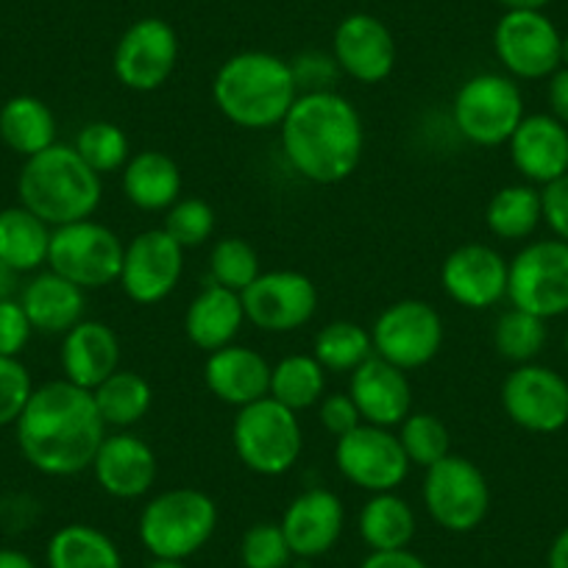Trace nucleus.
<instances>
[{
    "label": "nucleus",
    "mask_w": 568,
    "mask_h": 568,
    "mask_svg": "<svg viewBox=\"0 0 568 568\" xmlns=\"http://www.w3.org/2000/svg\"><path fill=\"white\" fill-rule=\"evenodd\" d=\"M14 426L23 457L48 477H75L92 468L106 438L92 390L68 379L34 387Z\"/></svg>",
    "instance_id": "f257e3e1"
},
{
    "label": "nucleus",
    "mask_w": 568,
    "mask_h": 568,
    "mask_svg": "<svg viewBox=\"0 0 568 568\" xmlns=\"http://www.w3.org/2000/svg\"><path fill=\"white\" fill-rule=\"evenodd\" d=\"M278 129L291 168L313 184L346 182L363 160V118L335 90L298 95Z\"/></svg>",
    "instance_id": "f03ea898"
},
{
    "label": "nucleus",
    "mask_w": 568,
    "mask_h": 568,
    "mask_svg": "<svg viewBox=\"0 0 568 568\" xmlns=\"http://www.w3.org/2000/svg\"><path fill=\"white\" fill-rule=\"evenodd\" d=\"M212 98L229 123L248 131L276 129L298 98L291 62L267 51L229 57L212 81Z\"/></svg>",
    "instance_id": "7ed1b4c3"
},
{
    "label": "nucleus",
    "mask_w": 568,
    "mask_h": 568,
    "mask_svg": "<svg viewBox=\"0 0 568 568\" xmlns=\"http://www.w3.org/2000/svg\"><path fill=\"white\" fill-rule=\"evenodd\" d=\"M20 204L48 226L59 229L92 217L103 195L101 176L73 145H59L29 156L18 179Z\"/></svg>",
    "instance_id": "20e7f679"
},
{
    "label": "nucleus",
    "mask_w": 568,
    "mask_h": 568,
    "mask_svg": "<svg viewBox=\"0 0 568 568\" xmlns=\"http://www.w3.org/2000/svg\"><path fill=\"white\" fill-rule=\"evenodd\" d=\"M217 529V505L210 494L195 488H173L142 507V546L160 560H187L204 549Z\"/></svg>",
    "instance_id": "39448f33"
},
{
    "label": "nucleus",
    "mask_w": 568,
    "mask_h": 568,
    "mask_svg": "<svg viewBox=\"0 0 568 568\" xmlns=\"http://www.w3.org/2000/svg\"><path fill=\"white\" fill-rule=\"evenodd\" d=\"M234 452L248 471L278 477L291 471L304 449L302 420L291 407L265 396L237 409L232 426Z\"/></svg>",
    "instance_id": "423d86ee"
},
{
    "label": "nucleus",
    "mask_w": 568,
    "mask_h": 568,
    "mask_svg": "<svg viewBox=\"0 0 568 568\" xmlns=\"http://www.w3.org/2000/svg\"><path fill=\"white\" fill-rule=\"evenodd\" d=\"M125 245L109 226L95 221H79L51 232L48 265L81 291H101L120 278Z\"/></svg>",
    "instance_id": "0eeeda50"
},
{
    "label": "nucleus",
    "mask_w": 568,
    "mask_h": 568,
    "mask_svg": "<svg viewBox=\"0 0 568 568\" xmlns=\"http://www.w3.org/2000/svg\"><path fill=\"white\" fill-rule=\"evenodd\" d=\"M455 129L474 145L496 149L510 142L524 120V98L516 81L499 73L471 75L452 103Z\"/></svg>",
    "instance_id": "6e6552de"
},
{
    "label": "nucleus",
    "mask_w": 568,
    "mask_h": 568,
    "mask_svg": "<svg viewBox=\"0 0 568 568\" xmlns=\"http://www.w3.org/2000/svg\"><path fill=\"white\" fill-rule=\"evenodd\" d=\"M424 507L446 532H471L490 510V488L477 463L446 455L426 468Z\"/></svg>",
    "instance_id": "1a4fd4ad"
},
{
    "label": "nucleus",
    "mask_w": 568,
    "mask_h": 568,
    "mask_svg": "<svg viewBox=\"0 0 568 568\" xmlns=\"http://www.w3.org/2000/svg\"><path fill=\"white\" fill-rule=\"evenodd\" d=\"M507 298L538 318L568 313V243L540 240L516 254L507 271Z\"/></svg>",
    "instance_id": "9d476101"
},
{
    "label": "nucleus",
    "mask_w": 568,
    "mask_h": 568,
    "mask_svg": "<svg viewBox=\"0 0 568 568\" xmlns=\"http://www.w3.org/2000/svg\"><path fill=\"white\" fill-rule=\"evenodd\" d=\"M376 357L402 371L424 368L444 346V318L429 302L404 298L379 313L371 329Z\"/></svg>",
    "instance_id": "9b49d317"
},
{
    "label": "nucleus",
    "mask_w": 568,
    "mask_h": 568,
    "mask_svg": "<svg viewBox=\"0 0 568 568\" xmlns=\"http://www.w3.org/2000/svg\"><path fill=\"white\" fill-rule=\"evenodd\" d=\"M245 321L271 335L307 326L318 313V291L313 278L298 271H267L240 293Z\"/></svg>",
    "instance_id": "f8f14e48"
},
{
    "label": "nucleus",
    "mask_w": 568,
    "mask_h": 568,
    "mask_svg": "<svg viewBox=\"0 0 568 568\" xmlns=\"http://www.w3.org/2000/svg\"><path fill=\"white\" fill-rule=\"evenodd\" d=\"M337 471L368 494H387L407 479L409 460L398 435L385 426L359 424L357 429L337 438Z\"/></svg>",
    "instance_id": "ddd939ff"
},
{
    "label": "nucleus",
    "mask_w": 568,
    "mask_h": 568,
    "mask_svg": "<svg viewBox=\"0 0 568 568\" xmlns=\"http://www.w3.org/2000/svg\"><path fill=\"white\" fill-rule=\"evenodd\" d=\"M179 64V37L171 23L142 18L123 31L114 45L112 68L120 84L134 92H154Z\"/></svg>",
    "instance_id": "4468645a"
},
{
    "label": "nucleus",
    "mask_w": 568,
    "mask_h": 568,
    "mask_svg": "<svg viewBox=\"0 0 568 568\" xmlns=\"http://www.w3.org/2000/svg\"><path fill=\"white\" fill-rule=\"evenodd\" d=\"M182 271V245L165 229H149L125 245L118 282L134 304H160L176 291Z\"/></svg>",
    "instance_id": "2eb2a0df"
},
{
    "label": "nucleus",
    "mask_w": 568,
    "mask_h": 568,
    "mask_svg": "<svg viewBox=\"0 0 568 568\" xmlns=\"http://www.w3.org/2000/svg\"><path fill=\"white\" fill-rule=\"evenodd\" d=\"M501 404L527 433H557L568 424V382L544 365H518L501 385Z\"/></svg>",
    "instance_id": "dca6fc26"
},
{
    "label": "nucleus",
    "mask_w": 568,
    "mask_h": 568,
    "mask_svg": "<svg viewBox=\"0 0 568 568\" xmlns=\"http://www.w3.org/2000/svg\"><path fill=\"white\" fill-rule=\"evenodd\" d=\"M562 37L544 12H505L496 23L494 48L507 73L546 79L560 70Z\"/></svg>",
    "instance_id": "f3484780"
},
{
    "label": "nucleus",
    "mask_w": 568,
    "mask_h": 568,
    "mask_svg": "<svg viewBox=\"0 0 568 568\" xmlns=\"http://www.w3.org/2000/svg\"><path fill=\"white\" fill-rule=\"evenodd\" d=\"M510 265L485 243H466L452 251L440 265L446 296L466 310H488L507 296Z\"/></svg>",
    "instance_id": "a211bd4d"
},
{
    "label": "nucleus",
    "mask_w": 568,
    "mask_h": 568,
    "mask_svg": "<svg viewBox=\"0 0 568 568\" xmlns=\"http://www.w3.org/2000/svg\"><path fill=\"white\" fill-rule=\"evenodd\" d=\"M332 57L348 79L379 84L396 68V40L374 14H348L335 29Z\"/></svg>",
    "instance_id": "6ab92c4d"
},
{
    "label": "nucleus",
    "mask_w": 568,
    "mask_h": 568,
    "mask_svg": "<svg viewBox=\"0 0 568 568\" xmlns=\"http://www.w3.org/2000/svg\"><path fill=\"white\" fill-rule=\"evenodd\" d=\"M278 524L291 544L293 557L313 560L335 549L346 527V510L337 494L326 488H310L287 505Z\"/></svg>",
    "instance_id": "aec40b11"
},
{
    "label": "nucleus",
    "mask_w": 568,
    "mask_h": 568,
    "mask_svg": "<svg viewBox=\"0 0 568 568\" xmlns=\"http://www.w3.org/2000/svg\"><path fill=\"white\" fill-rule=\"evenodd\" d=\"M156 471H160V463H156L154 449L131 433L106 435L92 460L95 483L112 499L145 496L154 488Z\"/></svg>",
    "instance_id": "412c9836"
},
{
    "label": "nucleus",
    "mask_w": 568,
    "mask_h": 568,
    "mask_svg": "<svg viewBox=\"0 0 568 568\" xmlns=\"http://www.w3.org/2000/svg\"><path fill=\"white\" fill-rule=\"evenodd\" d=\"M348 396L357 404L363 424L390 429L413 413V387H409L407 371L396 368L376 354L365 359L357 371H352Z\"/></svg>",
    "instance_id": "4be33fe9"
},
{
    "label": "nucleus",
    "mask_w": 568,
    "mask_h": 568,
    "mask_svg": "<svg viewBox=\"0 0 568 568\" xmlns=\"http://www.w3.org/2000/svg\"><path fill=\"white\" fill-rule=\"evenodd\" d=\"M510 156L524 179L551 184L568 173V129L551 114H529L513 131Z\"/></svg>",
    "instance_id": "5701e85b"
},
{
    "label": "nucleus",
    "mask_w": 568,
    "mask_h": 568,
    "mask_svg": "<svg viewBox=\"0 0 568 568\" xmlns=\"http://www.w3.org/2000/svg\"><path fill=\"white\" fill-rule=\"evenodd\" d=\"M271 371L260 352L232 343L210 354L204 365V382L212 396L240 409L271 393Z\"/></svg>",
    "instance_id": "b1692460"
},
{
    "label": "nucleus",
    "mask_w": 568,
    "mask_h": 568,
    "mask_svg": "<svg viewBox=\"0 0 568 568\" xmlns=\"http://www.w3.org/2000/svg\"><path fill=\"white\" fill-rule=\"evenodd\" d=\"M120 368V341L112 326L81 321L62 341L64 379L84 390H95Z\"/></svg>",
    "instance_id": "393cba45"
},
{
    "label": "nucleus",
    "mask_w": 568,
    "mask_h": 568,
    "mask_svg": "<svg viewBox=\"0 0 568 568\" xmlns=\"http://www.w3.org/2000/svg\"><path fill=\"white\" fill-rule=\"evenodd\" d=\"M84 293L87 291H81L79 284L68 282L59 273L45 271L26 284L20 304H23L26 315H29L31 326L37 332H42V335H68L75 324L84 321Z\"/></svg>",
    "instance_id": "a878e982"
},
{
    "label": "nucleus",
    "mask_w": 568,
    "mask_h": 568,
    "mask_svg": "<svg viewBox=\"0 0 568 568\" xmlns=\"http://www.w3.org/2000/svg\"><path fill=\"white\" fill-rule=\"evenodd\" d=\"M243 321L245 310L240 293L221 287V284H210L190 302L187 315H184V332L195 348L212 354L217 348L232 346Z\"/></svg>",
    "instance_id": "bb28decb"
},
{
    "label": "nucleus",
    "mask_w": 568,
    "mask_h": 568,
    "mask_svg": "<svg viewBox=\"0 0 568 568\" xmlns=\"http://www.w3.org/2000/svg\"><path fill=\"white\" fill-rule=\"evenodd\" d=\"M123 193L136 210L168 212L182 195V171L165 151H140L123 168Z\"/></svg>",
    "instance_id": "cd10ccee"
},
{
    "label": "nucleus",
    "mask_w": 568,
    "mask_h": 568,
    "mask_svg": "<svg viewBox=\"0 0 568 568\" xmlns=\"http://www.w3.org/2000/svg\"><path fill=\"white\" fill-rule=\"evenodd\" d=\"M0 140L20 156H34L57 142V118L34 95H14L0 109Z\"/></svg>",
    "instance_id": "c85d7f7f"
},
{
    "label": "nucleus",
    "mask_w": 568,
    "mask_h": 568,
    "mask_svg": "<svg viewBox=\"0 0 568 568\" xmlns=\"http://www.w3.org/2000/svg\"><path fill=\"white\" fill-rule=\"evenodd\" d=\"M357 527L359 538L371 551H396L409 549L418 524L409 501L396 496V490H387V494H371L359 510Z\"/></svg>",
    "instance_id": "c756f323"
},
{
    "label": "nucleus",
    "mask_w": 568,
    "mask_h": 568,
    "mask_svg": "<svg viewBox=\"0 0 568 568\" xmlns=\"http://www.w3.org/2000/svg\"><path fill=\"white\" fill-rule=\"evenodd\" d=\"M51 248V226L20 206L0 212V260L12 271L29 273L48 262Z\"/></svg>",
    "instance_id": "7c9ffc66"
},
{
    "label": "nucleus",
    "mask_w": 568,
    "mask_h": 568,
    "mask_svg": "<svg viewBox=\"0 0 568 568\" xmlns=\"http://www.w3.org/2000/svg\"><path fill=\"white\" fill-rule=\"evenodd\" d=\"M48 568H123V555L103 529L68 524L48 540Z\"/></svg>",
    "instance_id": "2f4dec72"
},
{
    "label": "nucleus",
    "mask_w": 568,
    "mask_h": 568,
    "mask_svg": "<svg viewBox=\"0 0 568 568\" xmlns=\"http://www.w3.org/2000/svg\"><path fill=\"white\" fill-rule=\"evenodd\" d=\"M92 398H95L103 424L114 426V429H129L149 415L151 404H154V390L142 374L118 368L92 390Z\"/></svg>",
    "instance_id": "473e14b6"
},
{
    "label": "nucleus",
    "mask_w": 568,
    "mask_h": 568,
    "mask_svg": "<svg viewBox=\"0 0 568 568\" xmlns=\"http://www.w3.org/2000/svg\"><path fill=\"white\" fill-rule=\"evenodd\" d=\"M267 396L276 398L284 407H291L293 413L315 407L326 396L324 365L307 354H291V357L278 359L271 371V393Z\"/></svg>",
    "instance_id": "72a5a7b5"
},
{
    "label": "nucleus",
    "mask_w": 568,
    "mask_h": 568,
    "mask_svg": "<svg viewBox=\"0 0 568 568\" xmlns=\"http://www.w3.org/2000/svg\"><path fill=\"white\" fill-rule=\"evenodd\" d=\"M544 217V204H540L538 190L527 184H510L501 187L485 210V223L490 232L501 240H524L538 229Z\"/></svg>",
    "instance_id": "f704fd0d"
},
{
    "label": "nucleus",
    "mask_w": 568,
    "mask_h": 568,
    "mask_svg": "<svg viewBox=\"0 0 568 568\" xmlns=\"http://www.w3.org/2000/svg\"><path fill=\"white\" fill-rule=\"evenodd\" d=\"M313 357L324 365V371L335 374H352L365 359L374 357V341L371 332L352 321H332L318 332L313 346Z\"/></svg>",
    "instance_id": "c9c22d12"
},
{
    "label": "nucleus",
    "mask_w": 568,
    "mask_h": 568,
    "mask_svg": "<svg viewBox=\"0 0 568 568\" xmlns=\"http://www.w3.org/2000/svg\"><path fill=\"white\" fill-rule=\"evenodd\" d=\"M398 440L409 466L429 468L446 455H452V438L444 420L433 413H409L402 420Z\"/></svg>",
    "instance_id": "e433bc0d"
},
{
    "label": "nucleus",
    "mask_w": 568,
    "mask_h": 568,
    "mask_svg": "<svg viewBox=\"0 0 568 568\" xmlns=\"http://www.w3.org/2000/svg\"><path fill=\"white\" fill-rule=\"evenodd\" d=\"M73 149L98 176L123 171L125 162H129V136L120 125L109 123V120L87 123L75 136Z\"/></svg>",
    "instance_id": "4c0bfd02"
},
{
    "label": "nucleus",
    "mask_w": 568,
    "mask_h": 568,
    "mask_svg": "<svg viewBox=\"0 0 568 568\" xmlns=\"http://www.w3.org/2000/svg\"><path fill=\"white\" fill-rule=\"evenodd\" d=\"M546 343V326L544 318L538 315H529L524 310H507L505 315L499 318L494 332V346L496 352L501 354L505 359L518 365L532 363L535 357L540 354Z\"/></svg>",
    "instance_id": "58836bf2"
},
{
    "label": "nucleus",
    "mask_w": 568,
    "mask_h": 568,
    "mask_svg": "<svg viewBox=\"0 0 568 568\" xmlns=\"http://www.w3.org/2000/svg\"><path fill=\"white\" fill-rule=\"evenodd\" d=\"M212 284H221L234 293H243L251 282L262 273L260 254L254 245L240 237L217 240L210 254Z\"/></svg>",
    "instance_id": "ea45409f"
},
{
    "label": "nucleus",
    "mask_w": 568,
    "mask_h": 568,
    "mask_svg": "<svg viewBox=\"0 0 568 568\" xmlns=\"http://www.w3.org/2000/svg\"><path fill=\"white\" fill-rule=\"evenodd\" d=\"M168 234L187 248H199L215 234V210L204 199H179L171 210L165 212L162 223Z\"/></svg>",
    "instance_id": "a19ab883"
},
{
    "label": "nucleus",
    "mask_w": 568,
    "mask_h": 568,
    "mask_svg": "<svg viewBox=\"0 0 568 568\" xmlns=\"http://www.w3.org/2000/svg\"><path fill=\"white\" fill-rule=\"evenodd\" d=\"M240 560L243 568H287L293 551L282 532V524L260 521L245 529L240 540Z\"/></svg>",
    "instance_id": "79ce46f5"
},
{
    "label": "nucleus",
    "mask_w": 568,
    "mask_h": 568,
    "mask_svg": "<svg viewBox=\"0 0 568 568\" xmlns=\"http://www.w3.org/2000/svg\"><path fill=\"white\" fill-rule=\"evenodd\" d=\"M34 393L29 368L18 357H0V426L18 424Z\"/></svg>",
    "instance_id": "37998d69"
},
{
    "label": "nucleus",
    "mask_w": 568,
    "mask_h": 568,
    "mask_svg": "<svg viewBox=\"0 0 568 568\" xmlns=\"http://www.w3.org/2000/svg\"><path fill=\"white\" fill-rule=\"evenodd\" d=\"M31 332L34 326H31L23 304L14 298L0 302V357H18L29 343Z\"/></svg>",
    "instance_id": "c03bdc74"
},
{
    "label": "nucleus",
    "mask_w": 568,
    "mask_h": 568,
    "mask_svg": "<svg viewBox=\"0 0 568 568\" xmlns=\"http://www.w3.org/2000/svg\"><path fill=\"white\" fill-rule=\"evenodd\" d=\"M318 418L326 433H332L335 438H343L346 433L357 429L363 424V415H359L357 404L348 393H329L318 402Z\"/></svg>",
    "instance_id": "a18cd8bd"
},
{
    "label": "nucleus",
    "mask_w": 568,
    "mask_h": 568,
    "mask_svg": "<svg viewBox=\"0 0 568 568\" xmlns=\"http://www.w3.org/2000/svg\"><path fill=\"white\" fill-rule=\"evenodd\" d=\"M293 75H296L298 87H307V92H321L329 90V81L335 79L337 68L335 57H324V53H307V57L296 59V64H291Z\"/></svg>",
    "instance_id": "49530a36"
},
{
    "label": "nucleus",
    "mask_w": 568,
    "mask_h": 568,
    "mask_svg": "<svg viewBox=\"0 0 568 568\" xmlns=\"http://www.w3.org/2000/svg\"><path fill=\"white\" fill-rule=\"evenodd\" d=\"M540 204H544V221L549 223L551 232L568 243V173L546 184Z\"/></svg>",
    "instance_id": "de8ad7c7"
},
{
    "label": "nucleus",
    "mask_w": 568,
    "mask_h": 568,
    "mask_svg": "<svg viewBox=\"0 0 568 568\" xmlns=\"http://www.w3.org/2000/svg\"><path fill=\"white\" fill-rule=\"evenodd\" d=\"M359 568H429L415 551L396 549V551H371Z\"/></svg>",
    "instance_id": "09e8293b"
},
{
    "label": "nucleus",
    "mask_w": 568,
    "mask_h": 568,
    "mask_svg": "<svg viewBox=\"0 0 568 568\" xmlns=\"http://www.w3.org/2000/svg\"><path fill=\"white\" fill-rule=\"evenodd\" d=\"M549 106H551V118H557L562 125H566L568 123V68L551 73Z\"/></svg>",
    "instance_id": "8fccbe9b"
},
{
    "label": "nucleus",
    "mask_w": 568,
    "mask_h": 568,
    "mask_svg": "<svg viewBox=\"0 0 568 568\" xmlns=\"http://www.w3.org/2000/svg\"><path fill=\"white\" fill-rule=\"evenodd\" d=\"M549 568H568V527L555 538L549 549Z\"/></svg>",
    "instance_id": "3c124183"
},
{
    "label": "nucleus",
    "mask_w": 568,
    "mask_h": 568,
    "mask_svg": "<svg viewBox=\"0 0 568 568\" xmlns=\"http://www.w3.org/2000/svg\"><path fill=\"white\" fill-rule=\"evenodd\" d=\"M18 271H12L7 262L0 260V302H7V298L14 296V291H18Z\"/></svg>",
    "instance_id": "603ef678"
},
{
    "label": "nucleus",
    "mask_w": 568,
    "mask_h": 568,
    "mask_svg": "<svg viewBox=\"0 0 568 568\" xmlns=\"http://www.w3.org/2000/svg\"><path fill=\"white\" fill-rule=\"evenodd\" d=\"M0 568H40L26 551L0 549Z\"/></svg>",
    "instance_id": "864d4df0"
},
{
    "label": "nucleus",
    "mask_w": 568,
    "mask_h": 568,
    "mask_svg": "<svg viewBox=\"0 0 568 568\" xmlns=\"http://www.w3.org/2000/svg\"><path fill=\"white\" fill-rule=\"evenodd\" d=\"M496 3H501L507 12H540L551 0H496Z\"/></svg>",
    "instance_id": "5fc2aeb1"
},
{
    "label": "nucleus",
    "mask_w": 568,
    "mask_h": 568,
    "mask_svg": "<svg viewBox=\"0 0 568 568\" xmlns=\"http://www.w3.org/2000/svg\"><path fill=\"white\" fill-rule=\"evenodd\" d=\"M149 568H190L184 560H160V557H154V562H151Z\"/></svg>",
    "instance_id": "6e6d98bb"
},
{
    "label": "nucleus",
    "mask_w": 568,
    "mask_h": 568,
    "mask_svg": "<svg viewBox=\"0 0 568 568\" xmlns=\"http://www.w3.org/2000/svg\"><path fill=\"white\" fill-rule=\"evenodd\" d=\"M560 64L568 68V37H562V45H560Z\"/></svg>",
    "instance_id": "4d7b16f0"
},
{
    "label": "nucleus",
    "mask_w": 568,
    "mask_h": 568,
    "mask_svg": "<svg viewBox=\"0 0 568 568\" xmlns=\"http://www.w3.org/2000/svg\"><path fill=\"white\" fill-rule=\"evenodd\" d=\"M566 348H568V337H566Z\"/></svg>",
    "instance_id": "13d9d810"
},
{
    "label": "nucleus",
    "mask_w": 568,
    "mask_h": 568,
    "mask_svg": "<svg viewBox=\"0 0 568 568\" xmlns=\"http://www.w3.org/2000/svg\"><path fill=\"white\" fill-rule=\"evenodd\" d=\"M304 568H310V566H304Z\"/></svg>",
    "instance_id": "bf43d9fd"
}]
</instances>
